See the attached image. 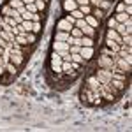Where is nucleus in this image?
I'll return each instance as SVG.
<instances>
[{
    "label": "nucleus",
    "mask_w": 132,
    "mask_h": 132,
    "mask_svg": "<svg viewBox=\"0 0 132 132\" xmlns=\"http://www.w3.org/2000/svg\"><path fill=\"white\" fill-rule=\"evenodd\" d=\"M93 74H95V78L99 79L101 85H108V83L111 81V76H113V72L109 69H101V67H97Z\"/></svg>",
    "instance_id": "nucleus-1"
},
{
    "label": "nucleus",
    "mask_w": 132,
    "mask_h": 132,
    "mask_svg": "<svg viewBox=\"0 0 132 132\" xmlns=\"http://www.w3.org/2000/svg\"><path fill=\"white\" fill-rule=\"evenodd\" d=\"M95 93H99V92H93L92 88H88L86 85H83V86H81V92H79V99H81L85 104L92 106V101H93V95H95Z\"/></svg>",
    "instance_id": "nucleus-2"
},
{
    "label": "nucleus",
    "mask_w": 132,
    "mask_h": 132,
    "mask_svg": "<svg viewBox=\"0 0 132 132\" xmlns=\"http://www.w3.org/2000/svg\"><path fill=\"white\" fill-rule=\"evenodd\" d=\"M27 56L28 55H25V53H18V51H11V62L18 67V69H21L23 65H25V62H27Z\"/></svg>",
    "instance_id": "nucleus-3"
},
{
    "label": "nucleus",
    "mask_w": 132,
    "mask_h": 132,
    "mask_svg": "<svg viewBox=\"0 0 132 132\" xmlns=\"http://www.w3.org/2000/svg\"><path fill=\"white\" fill-rule=\"evenodd\" d=\"M113 62H114V65H116L123 74H129V76H130V71H132V65H130V63H127V62L123 60L122 56H118V55L113 58Z\"/></svg>",
    "instance_id": "nucleus-4"
},
{
    "label": "nucleus",
    "mask_w": 132,
    "mask_h": 132,
    "mask_svg": "<svg viewBox=\"0 0 132 132\" xmlns=\"http://www.w3.org/2000/svg\"><path fill=\"white\" fill-rule=\"evenodd\" d=\"M83 85H86V86H88V88H92L93 92H99V86H101V83H99V79L95 78V74H88Z\"/></svg>",
    "instance_id": "nucleus-5"
},
{
    "label": "nucleus",
    "mask_w": 132,
    "mask_h": 132,
    "mask_svg": "<svg viewBox=\"0 0 132 132\" xmlns=\"http://www.w3.org/2000/svg\"><path fill=\"white\" fill-rule=\"evenodd\" d=\"M104 39H111V41L118 42V44H122V35H120L118 32L114 30V28H106V34H104Z\"/></svg>",
    "instance_id": "nucleus-6"
},
{
    "label": "nucleus",
    "mask_w": 132,
    "mask_h": 132,
    "mask_svg": "<svg viewBox=\"0 0 132 132\" xmlns=\"http://www.w3.org/2000/svg\"><path fill=\"white\" fill-rule=\"evenodd\" d=\"M0 14H2V16H11V18H16V16H20L18 9H12L9 4H5V5L0 9Z\"/></svg>",
    "instance_id": "nucleus-7"
},
{
    "label": "nucleus",
    "mask_w": 132,
    "mask_h": 132,
    "mask_svg": "<svg viewBox=\"0 0 132 132\" xmlns=\"http://www.w3.org/2000/svg\"><path fill=\"white\" fill-rule=\"evenodd\" d=\"M79 55H81V56H83L86 62H90L92 58H93V48H90V46H81Z\"/></svg>",
    "instance_id": "nucleus-8"
},
{
    "label": "nucleus",
    "mask_w": 132,
    "mask_h": 132,
    "mask_svg": "<svg viewBox=\"0 0 132 132\" xmlns=\"http://www.w3.org/2000/svg\"><path fill=\"white\" fill-rule=\"evenodd\" d=\"M62 7L65 12H72V11H76L79 5H78V2L76 0H63V4H62Z\"/></svg>",
    "instance_id": "nucleus-9"
},
{
    "label": "nucleus",
    "mask_w": 132,
    "mask_h": 132,
    "mask_svg": "<svg viewBox=\"0 0 132 132\" xmlns=\"http://www.w3.org/2000/svg\"><path fill=\"white\" fill-rule=\"evenodd\" d=\"M53 51H69V42H62V41H53L51 44Z\"/></svg>",
    "instance_id": "nucleus-10"
},
{
    "label": "nucleus",
    "mask_w": 132,
    "mask_h": 132,
    "mask_svg": "<svg viewBox=\"0 0 132 132\" xmlns=\"http://www.w3.org/2000/svg\"><path fill=\"white\" fill-rule=\"evenodd\" d=\"M55 28H56V30H63V32H69V34H71L72 25L69 23V21H65L63 18H62V20L58 21V23H56V27H55Z\"/></svg>",
    "instance_id": "nucleus-11"
},
{
    "label": "nucleus",
    "mask_w": 132,
    "mask_h": 132,
    "mask_svg": "<svg viewBox=\"0 0 132 132\" xmlns=\"http://www.w3.org/2000/svg\"><path fill=\"white\" fill-rule=\"evenodd\" d=\"M104 46H106V48H109V50H113V51H116V53L122 50V44L111 41V39H104Z\"/></svg>",
    "instance_id": "nucleus-12"
},
{
    "label": "nucleus",
    "mask_w": 132,
    "mask_h": 132,
    "mask_svg": "<svg viewBox=\"0 0 132 132\" xmlns=\"http://www.w3.org/2000/svg\"><path fill=\"white\" fill-rule=\"evenodd\" d=\"M69 32H63V30H55V41H62V42H67L69 39Z\"/></svg>",
    "instance_id": "nucleus-13"
},
{
    "label": "nucleus",
    "mask_w": 132,
    "mask_h": 132,
    "mask_svg": "<svg viewBox=\"0 0 132 132\" xmlns=\"http://www.w3.org/2000/svg\"><path fill=\"white\" fill-rule=\"evenodd\" d=\"M85 21H86L90 27H93V28H99V25H101V21L97 20V18H93L92 14H86V16H85Z\"/></svg>",
    "instance_id": "nucleus-14"
},
{
    "label": "nucleus",
    "mask_w": 132,
    "mask_h": 132,
    "mask_svg": "<svg viewBox=\"0 0 132 132\" xmlns=\"http://www.w3.org/2000/svg\"><path fill=\"white\" fill-rule=\"evenodd\" d=\"M81 32H83V35H88V37H93V35H95V28L90 27L88 23H85L81 27Z\"/></svg>",
    "instance_id": "nucleus-15"
},
{
    "label": "nucleus",
    "mask_w": 132,
    "mask_h": 132,
    "mask_svg": "<svg viewBox=\"0 0 132 132\" xmlns=\"http://www.w3.org/2000/svg\"><path fill=\"white\" fill-rule=\"evenodd\" d=\"M109 83H111V85L114 86V88H116V90H120V92H123L125 88H127V81H120V79H111Z\"/></svg>",
    "instance_id": "nucleus-16"
},
{
    "label": "nucleus",
    "mask_w": 132,
    "mask_h": 132,
    "mask_svg": "<svg viewBox=\"0 0 132 132\" xmlns=\"http://www.w3.org/2000/svg\"><path fill=\"white\" fill-rule=\"evenodd\" d=\"M5 71H7V74H12V76H16L20 69H18V67H16V65H14V63L9 60V62H5Z\"/></svg>",
    "instance_id": "nucleus-17"
},
{
    "label": "nucleus",
    "mask_w": 132,
    "mask_h": 132,
    "mask_svg": "<svg viewBox=\"0 0 132 132\" xmlns=\"http://www.w3.org/2000/svg\"><path fill=\"white\" fill-rule=\"evenodd\" d=\"M129 18H130V14H127V12H116V14H114V20L118 21V23H122V25L129 20Z\"/></svg>",
    "instance_id": "nucleus-18"
},
{
    "label": "nucleus",
    "mask_w": 132,
    "mask_h": 132,
    "mask_svg": "<svg viewBox=\"0 0 132 132\" xmlns=\"http://www.w3.org/2000/svg\"><path fill=\"white\" fill-rule=\"evenodd\" d=\"M114 30L118 32V34H120V35H127V34H132V30H129V28H125V25H122V23H118V25H116V27H114Z\"/></svg>",
    "instance_id": "nucleus-19"
},
{
    "label": "nucleus",
    "mask_w": 132,
    "mask_h": 132,
    "mask_svg": "<svg viewBox=\"0 0 132 132\" xmlns=\"http://www.w3.org/2000/svg\"><path fill=\"white\" fill-rule=\"evenodd\" d=\"M92 16L97 18L99 21H102V18H104V11L99 9V7H92Z\"/></svg>",
    "instance_id": "nucleus-20"
},
{
    "label": "nucleus",
    "mask_w": 132,
    "mask_h": 132,
    "mask_svg": "<svg viewBox=\"0 0 132 132\" xmlns=\"http://www.w3.org/2000/svg\"><path fill=\"white\" fill-rule=\"evenodd\" d=\"M93 37H88V35H83L81 37V46H90V48H93Z\"/></svg>",
    "instance_id": "nucleus-21"
},
{
    "label": "nucleus",
    "mask_w": 132,
    "mask_h": 132,
    "mask_svg": "<svg viewBox=\"0 0 132 132\" xmlns=\"http://www.w3.org/2000/svg\"><path fill=\"white\" fill-rule=\"evenodd\" d=\"M34 4H35V7H37V11L44 14V11H46V7H48V4H46L44 0H35Z\"/></svg>",
    "instance_id": "nucleus-22"
},
{
    "label": "nucleus",
    "mask_w": 132,
    "mask_h": 132,
    "mask_svg": "<svg viewBox=\"0 0 132 132\" xmlns=\"http://www.w3.org/2000/svg\"><path fill=\"white\" fill-rule=\"evenodd\" d=\"M72 62H76V63H79V65H83V67L86 65V60L83 58V56L79 55V53H74V55H72Z\"/></svg>",
    "instance_id": "nucleus-23"
},
{
    "label": "nucleus",
    "mask_w": 132,
    "mask_h": 132,
    "mask_svg": "<svg viewBox=\"0 0 132 132\" xmlns=\"http://www.w3.org/2000/svg\"><path fill=\"white\" fill-rule=\"evenodd\" d=\"M27 42L34 46L35 42H37V34H34V32H27Z\"/></svg>",
    "instance_id": "nucleus-24"
},
{
    "label": "nucleus",
    "mask_w": 132,
    "mask_h": 132,
    "mask_svg": "<svg viewBox=\"0 0 132 132\" xmlns=\"http://www.w3.org/2000/svg\"><path fill=\"white\" fill-rule=\"evenodd\" d=\"M101 55H106V56H111V58H114L118 53H116V51H113V50H109V48H106V46H102Z\"/></svg>",
    "instance_id": "nucleus-25"
},
{
    "label": "nucleus",
    "mask_w": 132,
    "mask_h": 132,
    "mask_svg": "<svg viewBox=\"0 0 132 132\" xmlns=\"http://www.w3.org/2000/svg\"><path fill=\"white\" fill-rule=\"evenodd\" d=\"M21 28L25 32H32V27H34V21H30V20H23V23L20 25Z\"/></svg>",
    "instance_id": "nucleus-26"
},
{
    "label": "nucleus",
    "mask_w": 132,
    "mask_h": 132,
    "mask_svg": "<svg viewBox=\"0 0 132 132\" xmlns=\"http://www.w3.org/2000/svg\"><path fill=\"white\" fill-rule=\"evenodd\" d=\"M14 42H18L21 46H30V44L27 42V35H14Z\"/></svg>",
    "instance_id": "nucleus-27"
},
{
    "label": "nucleus",
    "mask_w": 132,
    "mask_h": 132,
    "mask_svg": "<svg viewBox=\"0 0 132 132\" xmlns=\"http://www.w3.org/2000/svg\"><path fill=\"white\" fill-rule=\"evenodd\" d=\"M118 25V21L114 20V16H109L108 20H106V28H114Z\"/></svg>",
    "instance_id": "nucleus-28"
},
{
    "label": "nucleus",
    "mask_w": 132,
    "mask_h": 132,
    "mask_svg": "<svg viewBox=\"0 0 132 132\" xmlns=\"http://www.w3.org/2000/svg\"><path fill=\"white\" fill-rule=\"evenodd\" d=\"M12 79H14V76H12V74H7V72H5V74H4V76L0 78V85H2V83H4V85H7V83H11Z\"/></svg>",
    "instance_id": "nucleus-29"
},
{
    "label": "nucleus",
    "mask_w": 132,
    "mask_h": 132,
    "mask_svg": "<svg viewBox=\"0 0 132 132\" xmlns=\"http://www.w3.org/2000/svg\"><path fill=\"white\" fill-rule=\"evenodd\" d=\"M7 4H9L12 9H20L21 5H25V4H23L21 0H7Z\"/></svg>",
    "instance_id": "nucleus-30"
},
{
    "label": "nucleus",
    "mask_w": 132,
    "mask_h": 132,
    "mask_svg": "<svg viewBox=\"0 0 132 132\" xmlns=\"http://www.w3.org/2000/svg\"><path fill=\"white\" fill-rule=\"evenodd\" d=\"M41 30H42V23H41V21H35V23H34V27H32V32L39 35V34H41Z\"/></svg>",
    "instance_id": "nucleus-31"
},
{
    "label": "nucleus",
    "mask_w": 132,
    "mask_h": 132,
    "mask_svg": "<svg viewBox=\"0 0 132 132\" xmlns=\"http://www.w3.org/2000/svg\"><path fill=\"white\" fill-rule=\"evenodd\" d=\"M71 35H72V37H83L81 28H78V27H72V28H71Z\"/></svg>",
    "instance_id": "nucleus-32"
},
{
    "label": "nucleus",
    "mask_w": 132,
    "mask_h": 132,
    "mask_svg": "<svg viewBox=\"0 0 132 132\" xmlns=\"http://www.w3.org/2000/svg\"><path fill=\"white\" fill-rule=\"evenodd\" d=\"M69 14H71L72 18H74V20H81V18H85V14H83L81 11L79 9H76V11H72V12H69Z\"/></svg>",
    "instance_id": "nucleus-33"
},
{
    "label": "nucleus",
    "mask_w": 132,
    "mask_h": 132,
    "mask_svg": "<svg viewBox=\"0 0 132 132\" xmlns=\"http://www.w3.org/2000/svg\"><path fill=\"white\" fill-rule=\"evenodd\" d=\"M78 9L81 11V12L85 14V16H86V14H92V5H79Z\"/></svg>",
    "instance_id": "nucleus-34"
},
{
    "label": "nucleus",
    "mask_w": 132,
    "mask_h": 132,
    "mask_svg": "<svg viewBox=\"0 0 132 132\" xmlns=\"http://www.w3.org/2000/svg\"><path fill=\"white\" fill-rule=\"evenodd\" d=\"M25 7H27V11H28V12H32V14H34V12H39V11H37V7H35V4H25Z\"/></svg>",
    "instance_id": "nucleus-35"
},
{
    "label": "nucleus",
    "mask_w": 132,
    "mask_h": 132,
    "mask_svg": "<svg viewBox=\"0 0 132 132\" xmlns=\"http://www.w3.org/2000/svg\"><path fill=\"white\" fill-rule=\"evenodd\" d=\"M127 7H129V5H125L123 2H120V4L116 5V12H127Z\"/></svg>",
    "instance_id": "nucleus-36"
},
{
    "label": "nucleus",
    "mask_w": 132,
    "mask_h": 132,
    "mask_svg": "<svg viewBox=\"0 0 132 132\" xmlns=\"http://www.w3.org/2000/svg\"><path fill=\"white\" fill-rule=\"evenodd\" d=\"M108 7H111V2H108V0H102V2H101V5H99V9L106 11Z\"/></svg>",
    "instance_id": "nucleus-37"
},
{
    "label": "nucleus",
    "mask_w": 132,
    "mask_h": 132,
    "mask_svg": "<svg viewBox=\"0 0 132 132\" xmlns=\"http://www.w3.org/2000/svg\"><path fill=\"white\" fill-rule=\"evenodd\" d=\"M88 2H90V5H92V7H99L102 0H88Z\"/></svg>",
    "instance_id": "nucleus-38"
},
{
    "label": "nucleus",
    "mask_w": 132,
    "mask_h": 132,
    "mask_svg": "<svg viewBox=\"0 0 132 132\" xmlns=\"http://www.w3.org/2000/svg\"><path fill=\"white\" fill-rule=\"evenodd\" d=\"M21 16H23V20H30L32 21V12H28V11H25Z\"/></svg>",
    "instance_id": "nucleus-39"
},
{
    "label": "nucleus",
    "mask_w": 132,
    "mask_h": 132,
    "mask_svg": "<svg viewBox=\"0 0 132 132\" xmlns=\"http://www.w3.org/2000/svg\"><path fill=\"white\" fill-rule=\"evenodd\" d=\"M76 2H78V5H90L88 0H76Z\"/></svg>",
    "instance_id": "nucleus-40"
},
{
    "label": "nucleus",
    "mask_w": 132,
    "mask_h": 132,
    "mask_svg": "<svg viewBox=\"0 0 132 132\" xmlns=\"http://www.w3.org/2000/svg\"><path fill=\"white\" fill-rule=\"evenodd\" d=\"M5 72H7V71H5V65H2V63H0V78H2Z\"/></svg>",
    "instance_id": "nucleus-41"
},
{
    "label": "nucleus",
    "mask_w": 132,
    "mask_h": 132,
    "mask_svg": "<svg viewBox=\"0 0 132 132\" xmlns=\"http://www.w3.org/2000/svg\"><path fill=\"white\" fill-rule=\"evenodd\" d=\"M0 46H2V48H5V46H7V41H5V39H2V37H0Z\"/></svg>",
    "instance_id": "nucleus-42"
},
{
    "label": "nucleus",
    "mask_w": 132,
    "mask_h": 132,
    "mask_svg": "<svg viewBox=\"0 0 132 132\" xmlns=\"http://www.w3.org/2000/svg\"><path fill=\"white\" fill-rule=\"evenodd\" d=\"M25 11H27V7H25V5H21L20 9H18V12H20V14H23V12H25Z\"/></svg>",
    "instance_id": "nucleus-43"
},
{
    "label": "nucleus",
    "mask_w": 132,
    "mask_h": 132,
    "mask_svg": "<svg viewBox=\"0 0 132 132\" xmlns=\"http://www.w3.org/2000/svg\"><path fill=\"white\" fill-rule=\"evenodd\" d=\"M123 4H125V5H132V0H122Z\"/></svg>",
    "instance_id": "nucleus-44"
},
{
    "label": "nucleus",
    "mask_w": 132,
    "mask_h": 132,
    "mask_svg": "<svg viewBox=\"0 0 132 132\" xmlns=\"http://www.w3.org/2000/svg\"><path fill=\"white\" fill-rule=\"evenodd\" d=\"M21 2H23V4H34L35 0H21Z\"/></svg>",
    "instance_id": "nucleus-45"
},
{
    "label": "nucleus",
    "mask_w": 132,
    "mask_h": 132,
    "mask_svg": "<svg viewBox=\"0 0 132 132\" xmlns=\"http://www.w3.org/2000/svg\"><path fill=\"white\" fill-rule=\"evenodd\" d=\"M4 53H5V48H2V46H0V55H4Z\"/></svg>",
    "instance_id": "nucleus-46"
},
{
    "label": "nucleus",
    "mask_w": 132,
    "mask_h": 132,
    "mask_svg": "<svg viewBox=\"0 0 132 132\" xmlns=\"http://www.w3.org/2000/svg\"><path fill=\"white\" fill-rule=\"evenodd\" d=\"M0 63L4 65V56H2V55H0Z\"/></svg>",
    "instance_id": "nucleus-47"
},
{
    "label": "nucleus",
    "mask_w": 132,
    "mask_h": 132,
    "mask_svg": "<svg viewBox=\"0 0 132 132\" xmlns=\"http://www.w3.org/2000/svg\"><path fill=\"white\" fill-rule=\"evenodd\" d=\"M44 2H46V4H48V2H50V0H44Z\"/></svg>",
    "instance_id": "nucleus-48"
},
{
    "label": "nucleus",
    "mask_w": 132,
    "mask_h": 132,
    "mask_svg": "<svg viewBox=\"0 0 132 132\" xmlns=\"http://www.w3.org/2000/svg\"><path fill=\"white\" fill-rule=\"evenodd\" d=\"M108 2H111V4H113V0H108Z\"/></svg>",
    "instance_id": "nucleus-49"
}]
</instances>
